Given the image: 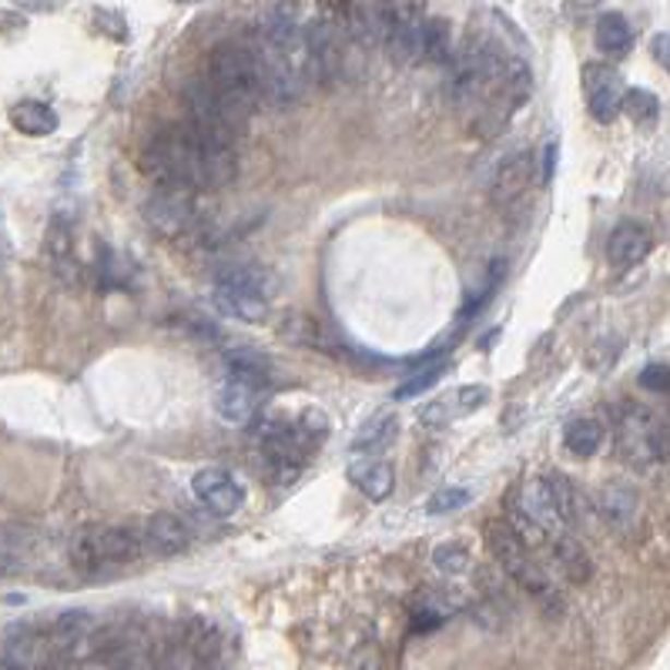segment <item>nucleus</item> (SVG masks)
I'll list each match as a JSON object with an SVG mask.
<instances>
[{"mask_svg":"<svg viewBox=\"0 0 670 670\" xmlns=\"http://www.w3.org/2000/svg\"><path fill=\"white\" fill-rule=\"evenodd\" d=\"M490 386H456L453 393L426 403L419 409V422L422 426H450L456 419H466L472 412H480L490 403Z\"/></svg>","mask_w":670,"mask_h":670,"instance_id":"dca6fc26","label":"nucleus"},{"mask_svg":"<svg viewBox=\"0 0 670 670\" xmlns=\"http://www.w3.org/2000/svg\"><path fill=\"white\" fill-rule=\"evenodd\" d=\"M11 124L27 137H47V134L58 131L61 118L51 105H44V101H17L11 108Z\"/></svg>","mask_w":670,"mask_h":670,"instance_id":"393cba45","label":"nucleus"},{"mask_svg":"<svg viewBox=\"0 0 670 670\" xmlns=\"http://www.w3.org/2000/svg\"><path fill=\"white\" fill-rule=\"evenodd\" d=\"M94 278H98L101 292H124L134 282V265L118 255L111 246H98V262H94Z\"/></svg>","mask_w":670,"mask_h":670,"instance_id":"b1692460","label":"nucleus"},{"mask_svg":"<svg viewBox=\"0 0 670 670\" xmlns=\"http://www.w3.org/2000/svg\"><path fill=\"white\" fill-rule=\"evenodd\" d=\"M550 557H553V563H557V570H560V577L570 581V584L584 587V584L594 577V560H590V553L584 550L581 540L570 537V530H560V534L550 537Z\"/></svg>","mask_w":670,"mask_h":670,"instance_id":"aec40b11","label":"nucleus"},{"mask_svg":"<svg viewBox=\"0 0 670 670\" xmlns=\"http://www.w3.org/2000/svg\"><path fill=\"white\" fill-rule=\"evenodd\" d=\"M141 537H145V553L168 560L191 547V530L175 513H155L141 523Z\"/></svg>","mask_w":670,"mask_h":670,"instance_id":"a211bd4d","label":"nucleus"},{"mask_svg":"<svg viewBox=\"0 0 670 670\" xmlns=\"http://www.w3.org/2000/svg\"><path fill=\"white\" fill-rule=\"evenodd\" d=\"M553 165H557V145L547 148V161H543V184L553 178Z\"/></svg>","mask_w":670,"mask_h":670,"instance_id":"4c0bfd02","label":"nucleus"},{"mask_svg":"<svg viewBox=\"0 0 670 670\" xmlns=\"http://www.w3.org/2000/svg\"><path fill=\"white\" fill-rule=\"evenodd\" d=\"M145 557L141 526H84L71 540V563L81 573H105Z\"/></svg>","mask_w":670,"mask_h":670,"instance_id":"0eeeda50","label":"nucleus"},{"mask_svg":"<svg viewBox=\"0 0 670 670\" xmlns=\"http://www.w3.org/2000/svg\"><path fill=\"white\" fill-rule=\"evenodd\" d=\"M446 362H433V359H429V366L426 369H419L409 382H403V386L393 393V399H412V396H419L422 390H429V386H436V382L446 375Z\"/></svg>","mask_w":670,"mask_h":670,"instance_id":"f704fd0d","label":"nucleus"},{"mask_svg":"<svg viewBox=\"0 0 670 670\" xmlns=\"http://www.w3.org/2000/svg\"><path fill=\"white\" fill-rule=\"evenodd\" d=\"M597 513L613 526V530H627L641 513V496L627 483H607L597 493Z\"/></svg>","mask_w":670,"mask_h":670,"instance_id":"412c9836","label":"nucleus"},{"mask_svg":"<svg viewBox=\"0 0 670 670\" xmlns=\"http://www.w3.org/2000/svg\"><path fill=\"white\" fill-rule=\"evenodd\" d=\"M328 440V419L319 409H306L299 419H265L259 426L262 459L275 480L289 483L306 466V456Z\"/></svg>","mask_w":670,"mask_h":670,"instance_id":"7ed1b4c3","label":"nucleus"},{"mask_svg":"<svg viewBox=\"0 0 670 670\" xmlns=\"http://www.w3.org/2000/svg\"><path fill=\"white\" fill-rule=\"evenodd\" d=\"M259 382L246 379V375H235L228 372V379L218 386L215 393V412L228 422V426H249L259 412V399H262Z\"/></svg>","mask_w":670,"mask_h":670,"instance_id":"2eb2a0df","label":"nucleus"},{"mask_svg":"<svg viewBox=\"0 0 670 670\" xmlns=\"http://www.w3.org/2000/svg\"><path fill=\"white\" fill-rule=\"evenodd\" d=\"M650 51H654L657 64L670 74V34H657V37L650 40Z\"/></svg>","mask_w":670,"mask_h":670,"instance_id":"e433bc0d","label":"nucleus"},{"mask_svg":"<svg viewBox=\"0 0 670 670\" xmlns=\"http://www.w3.org/2000/svg\"><path fill=\"white\" fill-rule=\"evenodd\" d=\"M71 246H74V231H71V222L64 215L51 218L47 225V238H44V252L51 255V262L64 265L71 259Z\"/></svg>","mask_w":670,"mask_h":670,"instance_id":"c85d7f7f","label":"nucleus"},{"mask_svg":"<svg viewBox=\"0 0 670 670\" xmlns=\"http://www.w3.org/2000/svg\"><path fill=\"white\" fill-rule=\"evenodd\" d=\"M469 550L463 547V543H440L436 550H433V566L440 570V573H446V577H463V573L469 570Z\"/></svg>","mask_w":670,"mask_h":670,"instance_id":"473e14b6","label":"nucleus"},{"mask_svg":"<svg viewBox=\"0 0 670 670\" xmlns=\"http://www.w3.org/2000/svg\"><path fill=\"white\" fill-rule=\"evenodd\" d=\"M550 487H553V496H557V506H560V516L566 523V530L577 526V510H581V496H577V487H573L563 472H550L547 476Z\"/></svg>","mask_w":670,"mask_h":670,"instance_id":"2f4dec72","label":"nucleus"},{"mask_svg":"<svg viewBox=\"0 0 670 670\" xmlns=\"http://www.w3.org/2000/svg\"><path fill=\"white\" fill-rule=\"evenodd\" d=\"M534 181H537V158L530 152H516L496 165L490 178V199L503 215H510L530 199Z\"/></svg>","mask_w":670,"mask_h":670,"instance_id":"9d476101","label":"nucleus"},{"mask_svg":"<svg viewBox=\"0 0 670 670\" xmlns=\"http://www.w3.org/2000/svg\"><path fill=\"white\" fill-rule=\"evenodd\" d=\"M225 366H228V372L246 375V379L259 382V386H268V379H272V362L259 349H249V346L228 349L225 352Z\"/></svg>","mask_w":670,"mask_h":670,"instance_id":"cd10ccee","label":"nucleus"},{"mask_svg":"<svg viewBox=\"0 0 670 670\" xmlns=\"http://www.w3.org/2000/svg\"><path fill=\"white\" fill-rule=\"evenodd\" d=\"M396 433H399V419H396L393 412H379V416H372L369 422H362L359 436L352 440V450L375 456V453H382L386 446L396 443Z\"/></svg>","mask_w":670,"mask_h":670,"instance_id":"a878e982","label":"nucleus"},{"mask_svg":"<svg viewBox=\"0 0 670 670\" xmlns=\"http://www.w3.org/2000/svg\"><path fill=\"white\" fill-rule=\"evenodd\" d=\"M503 275H506V262H493L490 265V275H487V282H483V289L476 292V296H469V302L463 306V312H459V322H469V319H476L480 315L487 306H490V299L500 292V282H503Z\"/></svg>","mask_w":670,"mask_h":670,"instance_id":"c756f323","label":"nucleus"},{"mask_svg":"<svg viewBox=\"0 0 670 670\" xmlns=\"http://www.w3.org/2000/svg\"><path fill=\"white\" fill-rule=\"evenodd\" d=\"M141 171L152 175L155 184H188L195 191H215L235 178L238 155L235 145L212 141L191 121H175L148 137L145 152H141Z\"/></svg>","mask_w":670,"mask_h":670,"instance_id":"f257e3e1","label":"nucleus"},{"mask_svg":"<svg viewBox=\"0 0 670 670\" xmlns=\"http://www.w3.org/2000/svg\"><path fill=\"white\" fill-rule=\"evenodd\" d=\"M4 670H34L51 667V647H47L44 624H11L4 631V654H0Z\"/></svg>","mask_w":670,"mask_h":670,"instance_id":"9b49d317","label":"nucleus"},{"mask_svg":"<svg viewBox=\"0 0 670 670\" xmlns=\"http://www.w3.org/2000/svg\"><path fill=\"white\" fill-rule=\"evenodd\" d=\"M483 537H487V550L493 553V560L500 563V570L506 573V577L516 584V587H523L526 594L530 597H537L540 603H553V607H563L560 600H557V590H553V584H550V577L543 573V566L534 560V553H530V540H526L516 526H513V519L510 516H503V519H490L487 526H483Z\"/></svg>","mask_w":670,"mask_h":670,"instance_id":"20e7f679","label":"nucleus"},{"mask_svg":"<svg viewBox=\"0 0 670 670\" xmlns=\"http://www.w3.org/2000/svg\"><path fill=\"white\" fill-rule=\"evenodd\" d=\"M469 503H472V493L466 487H440L433 496L426 500V513L443 516V513H456V510H463Z\"/></svg>","mask_w":670,"mask_h":670,"instance_id":"72a5a7b5","label":"nucleus"},{"mask_svg":"<svg viewBox=\"0 0 670 670\" xmlns=\"http://www.w3.org/2000/svg\"><path fill=\"white\" fill-rule=\"evenodd\" d=\"M641 386L650 393H670V366H660V362L647 366L641 372Z\"/></svg>","mask_w":670,"mask_h":670,"instance_id":"c9c22d12","label":"nucleus"},{"mask_svg":"<svg viewBox=\"0 0 670 670\" xmlns=\"http://www.w3.org/2000/svg\"><path fill=\"white\" fill-rule=\"evenodd\" d=\"M278 289V282L262 265H228L218 268L212 299L215 306L242 322H262L268 315V302Z\"/></svg>","mask_w":670,"mask_h":670,"instance_id":"39448f33","label":"nucleus"},{"mask_svg":"<svg viewBox=\"0 0 670 670\" xmlns=\"http://www.w3.org/2000/svg\"><path fill=\"white\" fill-rule=\"evenodd\" d=\"M613 440L631 466L650 469L670 463V429L644 406L620 403L613 412Z\"/></svg>","mask_w":670,"mask_h":670,"instance_id":"423d86ee","label":"nucleus"},{"mask_svg":"<svg viewBox=\"0 0 670 670\" xmlns=\"http://www.w3.org/2000/svg\"><path fill=\"white\" fill-rule=\"evenodd\" d=\"M205 81L215 91V98L225 105V111L238 121L249 124L255 108L265 101L262 84V64L252 40H225L205 61Z\"/></svg>","mask_w":670,"mask_h":670,"instance_id":"f03ea898","label":"nucleus"},{"mask_svg":"<svg viewBox=\"0 0 670 670\" xmlns=\"http://www.w3.org/2000/svg\"><path fill=\"white\" fill-rule=\"evenodd\" d=\"M191 493L195 500L212 513V516H235L246 503V490L238 487V480L228 472V469H218V466H208V469H199L195 480H191Z\"/></svg>","mask_w":670,"mask_h":670,"instance_id":"4468645a","label":"nucleus"},{"mask_svg":"<svg viewBox=\"0 0 670 670\" xmlns=\"http://www.w3.org/2000/svg\"><path fill=\"white\" fill-rule=\"evenodd\" d=\"M624 115L634 121V124H654L660 118V101L657 94L644 91V87H634L624 94Z\"/></svg>","mask_w":670,"mask_h":670,"instance_id":"7c9ffc66","label":"nucleus"},{"mask_svg":"<svg viewBox=\"0 0 670 670\" xmlns=\"http://www.w3.org/2000/svg\"><path fill=\"white\" fill-rule=\"evenodd\" d=\"M349 483L372 503H382V500H390L393 496V487H396V472L386 459H375L372 453L366 459H352L349 469Z\"/></svg>","mask_w":670,"mask_h":670,"instance_id":"6ab92c4d","label":"nucleus"},{"mask_svg":"<svg viewBox=\"0 0 670 670\" xmlns=\"http://www.w3.org/2000/svg\"><path fill=\"white\" fill-rule=\"evenodd\" d=\"M453 55L456 51H453L450 21L426 14V24H422V64H450Z\"/></svg>","mask_w":670,"mask_h":670,"instance_id":"bb28decb","label":"nucleus"},{"mask_svg":"<svg viewBox=\"0 0 670 670\" xmlns=\"http://www.w3.org/2000/svg\"><path fill=\"white\" fill-rule=\"evenodd\" d=\"M422 24H426V14L416 4H409V0H396L393 27L386 37V55L393 64H399V68L422 64Z\"/></svg>","mask_w":670,"mask_h":670,"instance_id":"f8f14e48","label":"nucleus"},{"mask_svg":"<svg viewBox=\"0 0 670 670\" xmlns=\"http://www.w3.org/2000/svg\"><path fill=\"white\" fill-rule=\"evenodd\" d=\"M603 440H607V429L590 416H577L563 426V446L577 459H594L603 450Z\"/></svg>","mask_w":670,"mask_h":670,"instance_id":"4be33fe9","label":"nucleus"},{"mask_svg":"<svg viewBox=\"0 0 670 670\" xmlns=\"http://www.w3.org/2000/svg\"><path fill=\"white\" fill-rule=\"evenodd\" d=\"M654 252V235L641 222H620L607 238V262L617 272L641 265Z\"/></svg>","mask_w":670,"mask_h":670,"instance_id":"f3484780","label":"nucleus"},{"mask_svg":"<svg viewBox=\"0 0 670 670\" xmlns=\"http://www.w3.org/2000/svg\"><path fill=\"white\" fill-rule=\"evenodd\" d=\"M594 44H597V51L607 55V58H624L634 47V27L627 24L624 14L607 11V14H600V21L594 27Z\"/></svg>","mask_w":670,"mask_h":670,"instance_id":"5701e85b","label":"nucleus"},{"mask_svg":"<svg viewBox=\"0 0 670 670\" xmlns=\"http://www.w3.org/2000/svg\"><path fill=\"white\" fill-rule=\"evenodd\" d=\"M181 4H199V0H181Z\"/></svg>","mask_w":670,"mask_h":670,"instance_id":"58836bf2","label":"nucleus"},{"mask_svg":"<svg viewBox=\"0 0 670 670\" xmlns=\"http://www.w3.org/2000/svg\"><path fill=\"white\" fill-rule=\"evenodd\" d=\"M343 24H335L328 17L309 21L306 24V44H309V74L312 84L335 87L343 77L346 58H343Z\"/></svg>","mask_w":670,"mask_h":670,"instance_id":"6e6552de","label":"nucleus"},{"mask_svg":"<svg viewBox=\"0 0 670 670\" xmlns=\"http://www.w3.org/2000/svg\"><path fill=\"white\" fill-rule=\"evenodd\" d=\"M145 218L165 238L184 235L191 225H195V188H188V184H155L152 199L145 205Z\"/></svg>","mask_w":670,"mask_h":670,"instance_id":"1a4fd4ad","label":"nucleus"},{"mask_svg":"<svg viewBox=\"0 0 670 670\" xmlns=\"http://www.w3.org/2000/svg\"><path fill=\"white\" fill-rule=\"evenodd\" d=\"M584 94L594 121L610 124L620 111H624V77H620L610 64H587L584 68Z\"/></svg>","mask_w":670,"mask_h":670,"instance_id":"ddd939ff","label":"nucleus"}]
</instances>
